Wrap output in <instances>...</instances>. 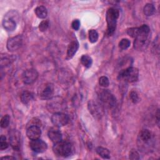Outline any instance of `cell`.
<instances>
[{"label": "cell", "instance_id": "cell-7", "mask_svg": "<svg viewBox=\"0 0 160 160\" xmlns=\"http://www.w3.org/2000/svg\"><path fill=\"white\" fill-rule=\"evenodd\" d=\"M98 96L102 105L109 108H112L116 105V98L109 90L101 89Z\"/></svg>", "mask_w": 160, "mask_h": 160}, {"label": "cell", "instance_id": "cell-14", "mask_svg": "<svg viewBox=\"0 0 160 160\" xmlns=\"http://www.w3.org/2000/svg\"><path fill=\"white\" fill-rule=\"evenodd\" d=\"M29 146L31 150L38 153L44 152L48 148L47 144L39 138L31 140L29 142Z\"/></svg>", "mask_w": 160, "mask_h": 160}, {"label": "cell", "instance_id": "cell-28", "mask_svg": "<svg viewBox=\"0 0 160 160\" xmlns=\"http://www.w3.org/2000/svg\"><path fill=\"white\" fill-rule=\"evenodd\" d=\"M8 143L6 141V138L2 135L1 136L0 138V149L1 150H4L8 148Z\"/></svg>", "mask_w": 160, "mask_h": 160}, {"label": "cell", "instance_id": "cell-26", "mask_svg": "<svg viewBox=\"0 0 160 160\" xmlns=\"http://www.w3.org/2000/svg\"><path fill=\"white\" fill-rule=\"evenodd\" d=\"M10 121V117L8 114L4 115L1 120V126L2 128H6L9 124Z\"/></svg>", "mask_w": 160, "mask_h": 160}, {"label": "cell", "instance_id": "cell-18", "mask_svg": "<svg viewBox=\"0 0 160 160\" xmlns=\"http://www.w3.org/2000/svg\"><path fill=\"white\" fill-rule=\"evenodd\" d=\"M78 48H79L78 42L76 40L71 41L68 46L67 57L69 59L72 58L74 56V55L76 54V52H77Z\"/></svg>", "mask_w": 160, "mask_h": 160}, {"label": "cell", "instance_id": "cell-34", "mask_svg": "<svg viewBox=\"0 0 160 160\" xmlns=\"http://www.w3.org/2000/svg\"><path fill=\"white\" fill-rule=\"evenodd\" d=\"M30 122V126H41V121H40L39 119H38L35 118V119H32V120L31 121V122Z\"/></svg>", "mask_w": 160, "mask_h": 160}, {"label": "cell", "instance_id": "cell-11", "mask_svg": "<svg viewBox=\"0 0 160 160\" xmlns=\"http://www.w3.org/2000/svg\"><path fill=\"white\" fill-rule=\"evenodd\" d=\"M9 141L10 145L14 150H19L21 146V133L16 129L11 131L9 135Z\"/></svg>", "mask_w": 160, "mask_h": 160}, {"label": "cell", "instance_id": "cell-17", "mask_svg": "<svg viewBox=\"0 0 160 160\" xmlns=\"http://www.w3.org/2000/svg\"><path fill=\"white\" fill-rule=\"evenodd\" d=\"M41 134V130L39 126H31L28 128L26 131V135L31 140L39 139Z\"/></svg>", "mask_w": 160, "mask_h": 160}, {"label": "cell", "instance_id": "cell-32", "mask_svg": "<svg viewBox=\"0 0 160 160\" xmlns=\"http://www.w3.org/2000/svg\"><path fill=\"white\" fill-rule=\"evenodd\" d=\"M129 97H130V99H131L132 102H133L134 103H136L139 101L138 95L137 92L135 91H131L129 94Z\"/></svg>", "mask_w": 160, "mask_h": 160}, {"label": "cell", "instance_id": "cell-33", "mask_svg": "<svg viewBox=\"0 0 160 160\" xmlns=\"http://www.w3.org/2000/svg\"><path fill=\"white\" fill-rule=\"evenodd\" d=\"M71 26L72 28L73 29L77 31L79 29V27H80V21L78 19H74L71 24Z\"/></svg>", "mask_w": 160, "mask_h": 160}, {"label": "cell", "instance_id": "cell-29", "mask_svg": "<svg viewBox=\"0 0 160 160\" xmlns=\"http://www.w3.org/2000/svg\"><path fill=\"white\" fill-rule=\"evenodd\" d=\"M49 26V21L48 20H43L42 21L39 25V31L41 32H44L47 30Z\"/></svg>", "mask_w": 160, "mask_h": 160}, {"label": "cell", "instance_id": "cell-9", "mask_svg": "<svg viewBox=\"0 0 160 160\" xmlns=\"http://www.w3.org/2000/svg\"><path fill=\"white\" fill-rule=\"evenodd\" d=\"M88 108L91 115L97 119H101L104 115V109L101 102L90 100L88 102Z\"/></svg>", "mask_w": 160, "mask_h": 160}, {"label": "cell", "instance_id": "cell-25", "mask_svg": "<svg viewBox=\"0 0 160 160\" xmlns=\"http://www.w3.org/2000/svg\"><path fill=\"white\" fill-rule=\"evenodd\" d=\"M131 44V42L128 39H122L119 42V47L121 49L124 50L128 49Z\"/></svg>", "mask_w": 160, "mask_h": 160}, {"label": "cell", "instance_id": "cell-5", "mask_svg": "<svg viewBox=\"0 0 160 160\" xmlns=\"http://www.w3.org/2000/svg\"><path fill=\"white\" fill-rule=\"evenodd\" d=\"M18 14L15 11H9L5 14L2 20V26L8 31H12L16 28Z\"/></svg>", "mask_w": 160, "mask_h": 160}, {"label": "cell", "instance_id": "cell-6", "mask_svg": "<svg viewBox=\"0 0 160 160\" xmlns=\"http://www.w3.org/2000/svg\"><path fill=\"white\" fill-rule=\"evenodd\" d=\"M139 71L134 67H128L121 70L119 74V78L123 79L125 82H133L138 80Z\"/></svg>", "mask_w": 160, "mask_h": 160}, {"label": "cell", "instance_id": "cell-20", "mask_svg": "<svg viewBox=\"0 0 160 160\" xmlns=\"http://www.w3.org/2000/svg\"><path fill=\"white\" fill-rule=\"evenodd\" d=\"M34 12L37 17H38L40 19H44L48 14V11L46 8L43 6H38L34 9Z\"/></svg>", "mask_w": 160, "mask_h": 160}, {"label": "cell", "instance_id": "cell-10", "mask_svg": "<svg viewBox=\"0 0 160 160\" xmlns=\"http://www.w3.org/2000/svg\"><path fill=\"white\" fill-rule=\"evenodd\" d=\"M69 116L62 112L53 113L51 116L52 123L58 128L66 125L69 122Z\"/></svg>", "mask_w": 160, "mask_h": 160}, {"label": "cell", "instance_id": "cell-27", "mask_svg": "<svg viewBox=\"0 0 160 160\" xmlns=\"http://www.w3.org/2000/svg\"><path fill=\"white\" fill-rule=\"evenodd\" d=\"M99 84L102 87H104V88L108 87L109 84V81L108 78L104 76L100 77L99 79Z\"/></svg>", "mask_w": 160, "mask_h": 160}, {"label": "cell", "instance_id": "cell-4", "mask_svg": "<svg viewBox=\"0 0 160 160\" xmlns=\"http://www.w3.org/2000/svg\"><path fill=\"white\" fill-rule=\"evenodd\" d=\"M119 16V12L118 9L114 8H110L108 9L106 12V21L108 24L107 34L108 36H111L114 32Z\"/></svg>", "mask_w": 160, "mask_h": 160}, {"label": "cell", "instance_id": "cell-13", "mask_svg": "<svg viewBox=\"0 0 160 160\" xmlns=\"http://www.w3.org/2000/svg\"><path fill=\"white\" fill-rule=\"evenodd\" d=\"M22 44V38L20 35L9 38L7 41V49L9 51L12 52L18 50L21 48Z\"/></svg>", "mask_w": 160, "mask_h": 160}, {"label": "cell", "instance_id": "cell-1", "mask_svg": "<svg viewBox=\"0 0 160 160\" xmlns=\"http://www.w3.org/2000/svg\"><path fill=\"white\" fill-rule=\"evenodd\" d=\"M150 34V28L146 24H143L138 28V32L135 38L134 47L137 49H141L147 45Z\"/></svg>", "mask_w": 160, "mask_h": 160}, {"label": "cell", "instance_id": "cell-30", "mask_svg": "<svg viewBox=\"0 0 160 160\" xmlns=\"http://www.w3.org/2000/svg\"><path fill=\"white\" fill-rule=\"evenodd\" d=\"M138 32V28H131L127 30V33L132 38H136Z\"/></svg>", "mask_w": 160, "mask_h": 160}, {"label": "cell", "instance_id": "cell-35", "mask_svg": "<svg viewBox=\"0 0 160 160\" xmlns=\"http://www.w3.org/2000/svg\"><path fill=\"white\" fill-rule=\"evenodd\" d=\"M156 123L158 126H159V109L157 110V112L156 114Z\"/></svg>", "mask_w": 160, "mask_h": 160}, {"label": "cell", "instance_id": "cell-24", "mask_svg": "<svg viewBox=\"0 0 160 160\" xmlns=\"http://www.w3.org/2000/svg\"><path fill=\"white\" fill-rule=\"evenodd\" d=\"M89 39L92 43L96 42L98 39V33L95 29H90L89 31Z\"/></svg>", "mask_w": 160, "mask_h": 160}, {"label": "cell", "instance_id": "cell-31", "mask_svg": "<svg viewBox=\"0 0 160 160\" xmlns=\"http://www.w3.org/2000/svg\"><path fill=\"white\" fill-rule=\"evenodd\" d=\"M129 158L130 159H133V160H136V159H139V154L138 152L137 151L134 150V149H132L130 152H129Z\"/></svg>", "mask_w": 160, "mask_h": 160}, {"label": "cell", "instance_id": "cell-19", "mask_svg": "<svg viewBox=\"0 0 160 160\" xmlns=\"http://www.w3.org/2000/svg\"><path fill=\"white\" fill-rule=\"evenodd\" d=\"M32 99H33L32 94L28 91H23L21 95V100L22 102L24 104H29L32 100Z\"/></svg>", "mask_w": 160, "mask_h": 160}, {"label": "cell", "instance_id": "cell-8", "mask_svg": "<svg viewBox=\"0 0 160 160\" xmlns=\"http://www.w3.org/2000/svg\"><path fill=\"white\" fill-rule=\"evenodd\" d=\"M65 108V102L60 97L51 98L48 99L47 102V108L49 111L52 112H61Z\"/></svg>", "mask_w": 160, "mask_h": 160}, {"label": "cell", "instance_id": "cell-3", "mask_svg": "<svg viewBox=\"0 0 160 160\" xmlns=\"http://www.w3.org/2000/svg\"><path fill=\"white\" fill-rule=\"evenodd\" d=\"M54 153L62 157H68L74 153V147L70 142L61 141L55 143L52 147Z\"/></svg>", "mask_w": 160, "mask_h": 160}, {"label": "cell", "instance_id": "cell-21", "mask_svg": "<svg viewBox=\"0 0 160 160\" xmlns=\"http://www.w3.org/2000/svg\"><path fill=\"white\" fill-rule=\"evenodd\" d=\"M96 152L103 159H109L110 158V152L105 148L99 146L96 149Z\"/></svg>", "mask_w": 160, "mask_h": 160}, {"label": "cell", "instance_id": "cell-16", "mask_svg": "<svg viewBox=\"0 0 160 160\" xmlns=\"http://www.w3.org/2000/svg\"><path fill=\"white\" fill-rule=\"evenodd\" d=\"M48 135L54 144L62 141V134L57 126L50 128L48 131Z\"/></svg>", "mask_w": 160, "mask_h": 160}, {"label": "cell", "instance_id": "cell-12", "mask_svg": "<svg viewBox=\"0 0 160 160\" xmlns=\"http://www.w3.org/2000/svg\"><path fill=\"white\" fill-rule=\"evenodd\" d=\"M54 93V86L51 83H46L42 85L38 91L39 97L42 99H49Z\"/></svg>", "mask_w": 160, "mask_h": 160}, {"label": "cell", "instance_id": "cell-15", "mask_svg": "<svg viewBox=\"0 0 160 160\" xmlns=\"http://www.w3.org/2000/svg\"><path fill=\"white\" fill-rule=\"evenodd\" d=\"M38 77V72L34 69H28L26 70L22 76L24 83L30 84L36 81Z\"/></svg>", "mask_w": 160, "mask_h": 160}, {"label": "cell", "instance_id": "cell-23", "mask_svg": "<svg viewBox=\"0 0 160 160\" xmlns=\"http://www.w3.org/2000/svg\"><path fill=\"white\" fill-rule=\"evenodd\" d=\"M81 62L82 64L86 68H90L92 63V58L88 55H82L81 58Z\"/></svg>", "mask_w": 160, "mask_h": 160}, {"label": "cell", "instance_id": "cell-36", "mask_svg": "<svg viewBox=\"0 0 160 160\" xmlns=\"http://www.w3.org/2000/svg\"><path fill=\"white\" fill-rule=\"evenodd\" d=\"M16 158L13 156H6L1 158V159H15Z\"/></svg>", "mask_w": 160, "mask_h": 160}, {"label": "cell", "instance_id": "cell-22", "mask_svg": "<svg viewBox=\"0 0 160 160\" xmlns=\"http://www.w3.org/2000/svg\"><path fill=\"white\" fill-rule=\"evenodd\" d=\"M144 14L147 16H152L155 12V7L151 3H147L143 8Z\"/></svg>", "mask_w": 160, "mask_h": 160}, {"label": "cell", "instance_id": "cell-2", "mask_svg": "<svg viewBox=\"0 0 160 160\" xmlns=\"http://www.w3.org/2000/svg\"><path fill=\"white\" fill-rule=\"evenodd\" d=\"M152 134L149 130L147 129L141 130L138 138V148L142 151L150 149L152 146Z\"/></svg>", "mask_w": 160, "mask_h": 160}]
</instances>
